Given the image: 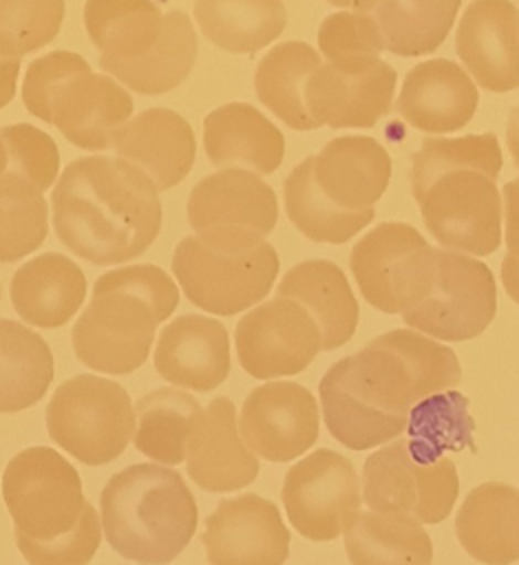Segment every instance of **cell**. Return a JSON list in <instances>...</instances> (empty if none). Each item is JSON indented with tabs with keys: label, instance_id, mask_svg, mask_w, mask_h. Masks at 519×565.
<instances>
[{
	"label": "cell",
	"instance_id": "6da1fadb",
	"mask_svg": "<svg viewBox=\"0 0 519 565\" xmlns=\"http://www.w3.org/2000/svg\"><path fill=\"white\" fill-rule=\"evenodd\" d=\"M459 380L462 366L451 347L415 329L386 331L322 375L325 426L351 450L378 448L409 428L413 406Z\"/></svg>",
	"mask_w": 519,
	"mask_h": 565
},
{
	"label": "cell",
	"instance_id": "7a4b0ae2",
	"mask_svg": "<svg viewBox=\"0 0 519 565\" xmlns=\"http://www.w3.org/2000/svg\"><path fill=\"white\" fill-rule=\"evenodd\" d=\"M57 238L95 265L141 256L161 230L155 183L119 157L73 159L51 192Z\"/></svg>",
	"mask_w": 519,
	"mask_h": 565
},
{
	"label": "cell",
	"instance_id": "3957f363",
	"mask_svg": "<svg viewBox=\"0 0 519 565\" xmlns=\"http://www.w3.org/2000/svg\"><path fill=\"white\" fill-rule=\"evenodd\" d=\"M2 499L29 565H88L102 541L80 472L57 450H20L2 472Z\"/></svg>",
	"mask_w": 519,
	"mask_h": 565
},
{
	"label": "cell",
	"instance_id": "277c9868",
	"mask_svg": "<svg viewBox=\"0 0 519 565\" xmlns=\"http://www.w3.org/2000/svg\"><path fill=\"white\" fill-rule=\"evenodd\" d=\"M179 305L174 280L157 265H126L102 274L71 331L77 360L93 371L124 375L150 353L157 324Z\"/></svg>",
	"mask_w": 519,
	"mask_h": 565
},
{
	"label": "cell",
	"instance_id": "5b68a950",
	"mask_svg": "<svg viewBox=\"0 0 519 565\" xmlns=\"http://www.w3.org/2000/svg\"><path fill=\"white\" fill-rule=\"evenodd\" d=\"M108 545L137 565H166L197 530V501L183 477L161 463H135L115 472L99 494Z\"/></svg>",
	"mask_w": 519,
	"mask_h": 565
},
{
	"label": "cell",
	"instance_id": "8992f818",
	"mask_svg": "<svg viewBox=\"0 0 519 565\" xmlns=\"http://www.w3.org/2000/svg\"><path fill=\"white\" fill-rule=\"evenodd\" d=\"M22 104L82 150L115 146L133 115L130 93L73 51H51L27 66Z\"/></svg>",
	"mask_w": 519,
	"mask_h": 565
},
{
	"label": "cell",
	"instance_id": "52a82bcc",
	"mask_svg": "<svg viewBox=\"0 0 519 565\" xmlns=\"http://www.w3.org/2000/svg\"><path fill=\"white\" fill-rule=\"evenodd\" d=\"M278 254L254 234H194L179 241L172 274L186 298L210 313L234 316L261 302L278 274Z\"/></svg>",
	"mask_w": 519,
	"mask_h": 565
},
{
	"label": "cell",
	"instance_id": "ba28073f",
	"mask_svg": "<svg viewBox=\"0 0 519 565\" xmlns=\"http://www.w3.org/2000/svg\"><path fill=\"white\" fill-rule=\"evenodd\" d=\"M362 503L375 512L406 514L422 525L439 523L459 494L455 463L417 439H395L367 457Z\"/></svg>",
	"mask_w": 519,
	"mask_h": 565
},
{
	"label": "cell",
	"instance_id": "9c48e42d",
	"mask_svg": "<svg viewBox=\"0 0 519 565\" xmlns=\"http://www.w3.org/2000/svg\"><path fill=\"white\" fill-rule=\"evenodd\" d=\"M46 428L60 448L86 466L117 459L135 435V406L113 380L82 373L62 382L49 406Z\"/></svg>",
	"mask_w": 519,
	"mask_h": 565
},
{
	"label": "cell",
	"instance_id": "30bf717a",
	"mask_svg": "<svg viewBox=\"0 0 519 565\" xmlns=\"http://www.w3.org/2000/svg\"><path fill=\"white\" fill-rule=\"evenodd\" d=\"M362 298L382 313H404L426 300L437 276V247L409 223L386 221L349 254Z\"/></svg>",
	"mask_w": 519,
	"mask_h": 565
},
{
	"label": "cell",
	"instance_id": "8fae6325",
	"mask_svg": "<svg viewBox=\"0 0 519 565\" xmlns=\"http://www.w3.org/2000/svg\"><path fill=\"white\" fill-rule=\"evenodd\" d=\"M428 234L448 252L488 256L501 243L497 177L479 168L437 174L415 199Z\"/></svg>",
	"mask_w": 519,
	"mask_h": 565
},
{
	"label": "cell",
	"instance_id": "7c38bea8",
	"mask_svg": "<svg viewBox=\"0 0 519 565\" xmlns=\"http://www.w3.org/2000/svg\"><path fill=\"white\" fill-rule=\"evenodd\" d=\"M497 311L495 276L479 258L437 249V276L424 302L402 313L409 329L444 342L477 338Z\"/></svg>",
	"mask_w": 519,
	"mask_h": 565
},
{
	"label": "cell",
	"instance_id": "4fadbf2b",
	"mask_svg": "<svg viewBox=\"0 0 519 565\" xmlns=\"http://www.w3.org/2000/svg\"><path fill=\"white\" fill-rule=\"evenodd\" d=\"M283 505L292 527L309 541H333L360 512L362 488L356 466L320 448L296 461L283 479Z\"/></svg>",
	"mask_w": 519,
	"mask_h": 565
},
{
	"label": "cell",
	"instance_id": "5bb4252c",
	"mask_svg": "<svg viewBox=\"0 0 519 565\" xmlns=\"http://www.w3.org/2000/svg\"><path fill=\"white\" fill-rule=\"evenodd\" d=\"M243 371L256 380H274L305 371L322 349L314 316L292 298L276 296L250 309L234 331Z\"/></svg>",
	"mask_w": 519,
	"mask_h": 565
},
{
	"label": "cell",
	"instance_id": "9a60e30c",
	"mask_svg": "<svg viewBox=\"0 0 519 565\" xmlns=\"http://www.w3.org/2000/svg\"><path fill=\"white\" fill-rule=\"evenodd\" d=\"M395 79L380 55L322 62L305 86L307 110L318 126L371 128L391 110Z\"/></svg>",
	"mask_w": 519,
	"mask_h": 565
},
{
	"label": "cell",
	"instance_id": "2e32d148",
	"mask_svg": "<svg viewBox=\"0 0 519 565\" xmlns=\"http://www.w3.org/2000/svg\"><path fill=\"white\" fill-rule=\"evenodd\" d=\"M316 397L296 382L272 380L247 393L239 430L250 450L267 461H289L307 452L318 439Z\"/></svg>",
	"mask_w": 519,
	"mask_h": 565
},
{
	"label": "cell",
	"instance_id": "e0dca14e",
	"mask_svg": "<svg viewBox=\"0 0 519 565\" xmlns=\"http://www.w3.org/2000/svg\"><path fill=\"white\" fill-rule=\"evenodd\" d=\"M289 541L278 508L250 492L219 501L201 534L210 565H283Z\"/></svg>",
	"mask_w": 519,
	"mask_h": 565
},
{
	"label": "cell",
	"instance_id": "ac0fdd59",
	"mask_svg": "<svg viewBox=\"0 0 519 565\" xmlns=\"http://www.w3.org/2000/svg\"><path fill=\"white\" fill-rule=\"evenodd\" d=\"M278 221V201L258 174L221 168L203 177L188 196V223L197 234L267 236Z\"/></svg>",
	"mask_w": 519,
	"mask_h": 565
},
{
	"label": "cell",
	"instance_id": "d6986e66",
	"mask_svg": "<svg viewBox=\"0 0 519 565\" xmlns=\"http://www.w3.org/2000/svg\"><path fill=\"white\" fill-rule=\"evenodd\" d=\"M455 49L484 90L519 88V7L510 0H473L459 18Z\"/></svg>",
	"mask_w": 519,
	"mask_h": 565
},
{
	"label": "cell",
	"instance_id": "ffe728a7",
	"mask_svg": "<svg viewBox=\"0 0 519 565\" xmlns=\"http://www.w3.org/2000/svg\"><path fill=\"white\" fill-rule=\"evenodd\" d=\"M477 86L453 60L433 57L415 64L402 82L395 108L420 132H455L477 110Z\"/></svg>",
	"mask_w": 519,
	"mask_h": 565
},
{
	"label": "cell",
	"instance_id": "44dd1931",
	"mask_svg": "<svg viewBox=\"0 0 519 565\" xmlns=\"http://www.w3.org/2000/svg\"><path fill=\"white\" fill-rule=\"evenodd\" d=\"M188 477L208 492H232L258 475V459L243 441L230 397H214L199 415L186 455Z\"/></svg>",
	"mask_w": 519,
	"mask_h": 565
},
{
	"label": "cell",
	"instance_id": "7402d4cb",
	"mask_svg": "<svg viewBox=\"0 0 519 565\" xmlns=\"http://www.w3.org/2000/svg\"><path fill=\"white\" fill-rule=\"evenodd\" d=\"M157 373L181 388L212 391L230 373L227 329L199 313H186L163 327L155 347Z\"/></svg>",
	"mask_w": 519,
	"mask_h": 565
},
{
	"label": "cell",
	"instance_id": "603a6c76",
	"mask_svg": "<svg viewBox=\"0 0 519 565\" xmlns=\"http://www.w3.org/2000/svg\"><path fill=\"white\" fill-rule=\"evenodd\" d=\"M115 150L119 159L139 168L157 192H166L192 170L197 139L183 115L157 106L141 110L121 128Z\"/></svg>",
	"mask_w": 519,
	"mask_h": 565
},
{
	"label": "cell",
	"instance_id": "cb8c5ba5",
	"mask_svg": "<svg viewBox=\"0 0 519 565\" xmlns=\"http://www.w3.org/2000/svg\"><path fill=\"white\" fill-rule=\"evenodd\" d=\"M314 179L333 205L364 212L380 201L389 185L391 157L373 137H336L314 154Z\"/></svg>",
	"mask_w": 519,
	"mask_h": 565
},
{
	"label": "cell",
	"instance_id": "d4e9b609",
	"mask_svg": "<svg viewBox=\"0 0 519 565\" xmlns=\"http://www.w3.org/2000/svg\"><path fill=\"white\" fill-rule=\"evenodd\" d=\"M203 148L214 166L272 174L283 163L285 137L252 104L230 102L205 115Z\"/></svg>",
	"mask_w": 519,
	"mask_h": 565
},
{
	"label": "cell",
	"instance_id": "484cf974",
	"mask_svg": "<svg viewBox=\"0 0 519 565\" xmlns=\"http://www.w3.org/2000/svg\"><path fill=\"white\" fill-rule=\"evenodd\" d=\"M462 0H351L380 51L402 57L433 53L448 35Z\"/></svg>",
	"mask_w": 519,
	"mask_h": 565
},
{
	"label": "cell",
	"instance_id": "4316f807",
	"mask_svg": "<svg viewBox=\"0 0 519 565\" xmlns=\"http://www.w3.org/2000/svg\"><path fill=\"white\" fill-rule=\"evenodd\" d=\"M455 534L464 552L484 565L519 561V488L486 481L473 488L455 516Z\"/></svg>",
	"mask_w": 519,
	"mask_h": 565
},
{
	"label": "cell",
	"instance_id": "83f0119b",
	"mask_svg": "<svg viewBox=\"0 0 519 565\" xmlns=\"http://www.w3.org/2000/svg\"><path fill=\"white\" fill-rule=\"evenodd\" d=\"M11 302L18 316L42 329L66 324L86 298V276L68 256L44 252L27 260L11 278Z\"/></svg>",
	"mask_w": 519,
	"mask_h": 565
},
{
	"label": "cell",
	"instance_id": "f1b7e54d",
	"mask_svg": "<svg viewBox=\"0 0 519 565\" xmlns=\"http://www.w3.org/2000/svg\"><path fill=\"white\" fill-rule=\"evenodd\" d=\"M276 296L298 300L318 322L322 349L331 351L351 340L358 327V300L342 269L325 258L303 260L287 269Z\"/></svg>",
	"mask_w": 519,
	"mask_h": 565
},
{
	"label": "cell",
	"instance_id": "f546056e",
	"mask_svg": "<svg viewBox=\"0 0 519 565\" xmlns=\"http://www.w3.org/2000/svg\"><path fill=\"white\" fill-rule=\"evenodd\" d=\"M84 29L104 71L144 57L161 40L166 13L157 0H86Z\"/></svg>",
	"mask_w": 519,
	"mask_h": 565
},
{
	"label": "cell",
	"instance_id": "4dcf8cb0",
	"mask_svg": "<svg viewBox=\"0 0 519 565\" xmlns=\"http://www.w3.org/2000/svg\"><path fill=\"white\" fill-rule=\"evenodd\" d=\"M320 64L318 51L300 40L272 46L256 64L254 88L258 99L294 130L320 128L305 102V86Z\"/></svg>",
	"mask_w": 519,
	"mask_h": 565
},
{
	"label": "cell",
	"instance_id": "1f68e13d",
	"mask_svg": "<svg viewBox=\"0 0 519 565\" xmlns=\"http://www.w3.org/2000/svg\"><path fill=\"white\" fill-rule=\"evenodd\" d=\"M351 565H431L433 541L406 514L360 510L345 532Z\"/></svg>",
	"mask_w": 519,
	"mask_h": 565
},
{
	"label": "cell",
	"instance_id": "d6a6232c",
	"mask_svg": "<svg viewBox=\"0 0 519 565\" xmlns=\"http://www.w3.org/2000/svg\"><path fill=\"white\" fill-rule=\"evenodd\" d=\"M201 33L230 53H256L272 44L287 26L280 0H194Z\"/></svg>",
	"mask_w": 519,
	"mask_h": 565
},
{
	"label": "cell",
	"instance_id": "836d02e7",
	"mask_svg": "<svg viewBox=\"0 0 519 565\" xmlns=\"http://www.w3.org/2000/svg\"><path fill=\"white\" fill-rule=\"evenodd\" d=\"M53 380L46 340L22 322L0 318V413L38 404Z\"/></svg>",
	"mask_w": 519,
	"mask_h": 565
},
{
	"label": "cell",
	"instance_id": "e575fe53",
	"mask_svg": "<svg viewBox=\"0 0 519 565\" xmlns=\"http://www.w3.org/2000/svg\"><path fill=\"white\" fill-rule=\"evenodd\" d=\"M201 411V404L179 388H157L141 395L135 404V448L163 466L181 463Z\"/></svg>",
	"mask_w": 519,
	"mask_h": 565
},
{
	"label": "cell",
	"instance_id": "d590c367",
	"mask_svg": "<svg viewBox=\"0 0 519 565\" xmlns=\"http://www.w3.org/2000/svg\"><path fill=\"white\" fill-rule=\"evenodd\" d=\"M197 51V33L190 18L183 11H168L161 40L144 57L104 71L135 93L161 95L188 79Z\"/></svg>",
	"mask_w": 519,
	"mask_h": 565
},
{
	"label": "cell",
	"instance_id": "8d00e7d4",
	"mask_svg": "<svg viewBox=\"0 0 519 565\" xmlns=\"http://www.w3.org/2000/svg\"><path fill=\"white\" fill-rule=\"evenodd\" d=\"M283 199L287 218L314 243L342 245L364 230L375 216L373 207L364 212H347L333 205L314 179V154L303 159L287 174L283 183Z\"/></svg>",
	"mask_w": 519,
	"mask_h": 565
},
{
	"label": "cell",
	"instance_id": "74e56055",
	"mask_svg": "<svg viewBox=\"0 0 519 565\" xmlns=\"http://www.w3.org/2000/svg\"><path fill=\"white\" fill-rule=\"evenodd\" d=\"M49 234V203L29 179L7 170L0 177V263L35 252Z\"/></svg>",
	"mask_w": 519,
	"mask_h": 565
},
{
	"label": "cell",
	"instance_id": "f35d334b",
	"mask_svg": "<svg viewBox=\"0 0 519 565\" xmlns=\"http://www.w3.org/2000/svg\"><path fill=\"white\" fill-rule=\"evenodd\" d=\"M455 168H479L492 177L501 174L504 154L497 135H464V137H426L413 154L411 194L417 199L424 188L442 172Z\"/></svg>",
	"mask_w": 519,
	"mask_h": 565
},
{
	"label": "cell",
	"instance_id": "ab89813d",
	"mask_svg": "<svg viewBox=\"0 0 519 565\" xmlns=\"http://www.w3.org/2000/svg\"><path fill=\"white\" fill-rule=\"evenodd\" d=\"M64 0H0V53L22 57L55 40Z\"/></svg>",
	"mask_w": 519,
	"mask_h": 565
},
{
	"label": "cell",
	"instance_id": "60d3db41",
	"mask_svg": "<svg viewBox=\"0 0 519 565\" xmlns=\"http://www.w3.org/2000/svg\"><path fill=\"white\" fill-rule=\"evenodd\" d=\"M466 406L468 402L464 395L455 391L431 395L413 406L409 430L411 435H417V441H424L437 452L444 448H462L470 441L473 430Z\"/></svg>",
	"mask_w": 519,
	"mask_h": 565
},
{
	"label": "cell",
	"instance_id": "b9f144b4",
	"mask_svg": "<svg viewBox=\"0 0 519 565\" xmlns=\"http://www.w3.org/2000/svg\"><path fill=\"white\" fill-rule=\"evenodd\" d=\"M11 172L29 179L42 192L55 185L60 172V150L55 141L31 124H11L0 128Z\"/></svg>",
	"mask_w": 519,
	"mask_h": 565
},
{
	"label": "cell",
	"instance_id": "7bdbcfd3",
	"mask_svg": "<svg viewBox=\"0 0 519 565\" xmlns=\"http://www.w3.org/2000/svg\"><path fill=\"white\" fill-rule=\"evenodd\" d=\"M318 46L327 62L382 53L360 15L353 11H338L327 15L318 29Z\"/></svg>",
	"mask_w": 519,
	"mask_h": 565
},
{
	"label": "cell",
	"instance_id": "ee69618b",
	"mask_svg": "<svg viewBox=\"0 0 519 565\" xmlns=\"http://www.w3.org/2000/svg\"><path fill=\"white\" fill-rule=\"evenodd\" d=\"M504 243L506 254L519 260V177L504 185Z\"/></svg>",
	"mask_w": 519,
	"mask_h": 565
},
{
	"label": "cell",
	"instance_id": "f6af8a7d",
	"mask_svg": "<svg viewBox=\"0 0 519 565\" xmlns=\"http://www.w3.org/2000/svg\"><path fill=\"white\" fill-rule=\"evenodd\" d=\"M18 73H20V57L0 53V108H4L13 99Z\"/></svg>",
	"mask_w": 519,
	"mask_h": 565
},
{
	"label": "cell",
	"instance_id": "bcb514c9",
	"mask_svg": "<svg viewBox=\"0 0 519 565\" xmlns=\"http://www.w3.org/2000/svg\"><path fill=\"white\" fill-rule=\"evenodd\" d=\"M501 282H504V289L510 296V300H515L519 305V260L510 258L508 254L501 260Z\"/></svg>",
	"mask_w": 519,
	"mask_h": 565
},
{
	"label": "cell",
	"instance_id": "7dc6e473",
	"mask_svg": "<svg viewBox=\"0 0 519 565\" xmlns=\"http://www.w3.org/2000/svg\"><path fill=\"white\" fill-rule=\"evenodd\" d=\"M506 146L510 150V157L515 161V166L519 168V106H515L508 113V121H506Z\"/></svg>",
	"mask_w": 519,
	"mask_h": 565
},
{
	"label": "cell",
	"instance_id": "c3c4849f",
	"mask_svg": "<svg viewBox=\"0 0 519 565\" xmlns=\"http://www.w3.org/2000/svg\"><path fill=\"white\" fill-rule=\"evenodd\" d=\"M9 168V157H7V148H4V141L0 137V177L7 172Z\"/></svg>",
	"mask_w": 519,
	"mask_h": 565
},
{
	"label": "cell",
	"instance_id": "681fc988",
	"mask_svg": "<svg viewBox=\"0 0 519 565\" xmlns=\"http://www.w3.org/2000/svg\"><path fill=\"white\" fill-rule=\"evenodd\" d=\"M329 4H333V7H340V9H347V7H351V0H327Z\"/></svg>",
	"mask_w": 519,
	"mask_h": 565
}]
</instances>
